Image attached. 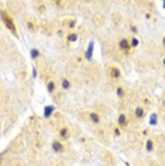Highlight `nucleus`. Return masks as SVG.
<instances>
[{
	"mask_svg": "<svg viewBox=\"0 0 165 166\" xmlns=\"http://www.w3.org/2000/svg\"><path fill=\"white\" fill-rule=\"evenodd\" d=\"M130 46H131V49H137V47L140 46V40H138L137 37H132V38H130Z\"/></svg>",
	"mask_w": 165,
	"mask_h": 166,
	"instance_id": "nucleus-17",
	"label": "nucleus"
},
{
	"mask_svg": "<svg viewBox=\"0 0 165 166\" xmlns=\"http://www.w3.org/2000/svg\"><path fill=\"white\" fill-rule=\"evenodd\" d=\"M134 112H135V116H137V118H144V116H145V109H144L142 107H137Z\"/></svg>",
	"mask_w": 165,
	"mask_h": 166,
	"instance_id": "nucleus-9",
	"label": "nucleus"
},
{
	"mask_svg": "<svg viewBox=\"0 0 165 166\" xmlns=\"http://www.w3.org/2000/svg\"><path fill=\"white\" fill-rule=\"evenodd\" d=\"M0 165H1V156H0Z\"/></svg>",
	"mask_w": 165,
	"mask_h": 166,
	"instance_id": "nucleus-28",
	"label": "nucleus"
},
{
	"mask_svg": "<svg viewBox=\"0 0 165 166\" xmlns=\"http://www.w3.org/2000/svg\"><path fill=\"white\" fill-rule=\"evenodd\" d=\"M162 66L165 67V57H164V58H162Z\"/></svg>",
	"mask_w": 165,
	"mask_h": 166,
	"instance_id": "nucleus-25",
	"label": "nucleus"
},
{
	"mask_svg": "<svg viewBox=\"0 0 165 166\" xmlns=\"http://www.w3.org/2000/svg\"><path fill=\"white\" fill-rule=\"evenodd\" d=\"M0 17H1V21L4 23V26L14 34V36H17V27H16V24H14V20L9 16V13L1 9V10H0Z\"/></svg>",
	"mask_w": 165,
	"mask_h": 166,
	"instance_id": "nucleus-1",
	"label": "nucleus"
},
{
	"mask_svg": "<svg viewBox=\"0 0 165 166\" xmlns=\"http://www.w3.org/2000/svg\"><path fill=\"white\" fill-rule=\"evenodd\" d=\"M164 78H165V75H164Z\"/></svg>",
	"mask_w": 165,
	"mask_h": 166,
	"instance_id": "nucleus-29",
	"label": "nucleus"
},
{
	"mask_svg": "<svg viewBox=\"0 0 165 166\" xmlns=\"http://www.w3.org/2000/svg\"><path fill=\"white\" fill-rule=\"evenodd\" d=\"M70 129L67 128V126H63V128H60V131H58V136H60V141H67V139H70Z\"/></svg>",
	"mask_w": 165,
	"mask_h": 166,
	"instance_id": "nucleus-5",
	"label": "nucleus"
},
{
	"mask_svg": "<svg viewBox=\"0 0 165 166\" xmlns=\"http://www.w3.org/2000/svg\"><path fill=\"white\" fill-rule=\"evenodd\" d=\"M118 49L121 51H124V53H128V51L131 50L130 40H128V38H121V40L118 41Z\"/></svg>",
	"mask_w": 165,
	"mask_h": 166,
	"instance_id": "nucleus-3",
	"label": "nucleus"
},
{
	"mask_svg": "<svg viewBox=\"0 0 165 166\" xmlns=\"http://www.w3.org/2000/svg\"><path fill=\"white\" fill-rule=\"evenodd\" d=\"M162 104H164V107H165V97H164V102H162Z\"/></svg>",
	"mask_w": 165,
	"mask_h": 166,
	"instance_id": "nucleus-26",
	"label": "nucleus"
},
{
	"mask_svg": "<svg viewBox=\"0 0 165 166\" xmlns=\"http://www.w3.org/2000/svg\"><path fill=\"white\" fill-rule=\"evenodd\" d=\"M149 125H152V126L158 125V116H157V114H151V116H149Z\"/></svg>",
	"mask_w": 165,
	"mask_h": 166,
	"instance_id": "nucleus-15",
	"label": "nucleus"
},
{
	"mask_svg": "<svg viewBox=\"0 0 165 166\" xmlns=\"http://www.w3.org/2000/svg\"><path fill=\"white\" fill-rule=\"evenodd\" d=\"M162 6H164V7H165V1H162Z\"/></svg>",
	"mask_w": 165,
	"mask_h": 166,
	"instance_id": "nucleus-27",
	"label": "nucleus"
},
{
	"mask_svg": "<svg viewBox=\"0 0 165 166\" xmlns=\"http://www.w3.org/2000/svg\"><path fill=\"white\" fill-rule=\"evenodd\" d=\"M116 94H117L118 98H124V95H125V89H124V87H117Z\"/></svg>",
	"mask_w": 165,
	"mask_h": 166,
	"instance_id": "nucleus-14",
	"label": "nucleus"
},
{
	"mask_svg": "<svg viewBox=\"0 0 165 166\" xmlns=\"http://www.w3.org/2000/svg\"><path fill=\"white\" fill-rule=\"evenodd\" d=\"M77 38H78V36L76 33H70L67 36V41L68 43H74V41H77Z\"/></svg>",
	"mask_w": 165,
	"mask_h": 166,
	"instance_id": "nucleus-18",
	"label": "nucleus"
},
{
	"mask_svg": "<svg viewBox=\"0 0 165 166\" xmlns=\"http://www.w3.org/2000/svg\"><path fill=\"white\" fill-rule=\"evenodd\" d=\"M114 135H116V136H120V135H121V129H120L118 126L114 128Z\"/></svg>",
	"mask_w": 165,
	"mask_h": 166,
	"instance_id": "nucleus-22",
	"label": "nucleus"
},
{
	"mask_svg": "<svg viewBox=\"0 0 165 166\" xmlns=\"http://www.w3.org/2000/svg\"><path fill=\"white\" fill-rule=\"evenodd\" d=\"M130 29H131V33L134 34V36H137V34H138V29H137V26L131 24V26H130Z\"/></svg>",
	"mask_w": 165,
	"mask_h": 166,
	"instance_id": "nucleus-21",
	"label": "nucleus"
},
{
	"mask_svg": "<svg viewBox=\"0 0 165 166\" xmlns=\"http://www.w3.org/2000/svg\"><path fill=\"white\" fill-rule=\"evenodd\" d=\"M51 149L54 150L56 153H63L64 152V143L60 141V139H56V141H53V143H51Z\"/></svg>",
	"mask_w": 165,
	"mask_h": 166,
	"instance_id": "nucleus-2",
	"label": "nucleus"
},
{
	"mask_svg": "<svg viewBox=\"0 0 165 166\" xmlns=\"http://www.w3.org/2000/svg\"><path fill=\"white\" fill-rule=\"evenodd\" d=\"M162 47H164V50H165V36H164V38H162Z\"/></svg>",
	"mask_w": 165,
	"mask_h": 166,
	"instance_id": "nucleus-24",
	"label": "nucleus"
},
{
	"mask_svg": "<svg viewBox=\"0 0 165 166\" xmlns=\"http://www.w3.org/2000/svg\"><path fill=\"white\" fill-rule=\"evenodd\" d=\"M30 57H32V60H37V58L40 57V50L32 49V50H30Z\"/></svg>",
	"mask_w": 165,
	"mask_h": 166,
	"instance_id": "nucleus-16",
	"label": "nucleus"
},
{
	"mask_svg": "<svg viewBox=\"0 0 165 166\" xmlns=\"http://www.w3.org/2000/svg\"><path fill=\"white\" fill-rule=\"evenodd\" d=\"M117 124H118V128H125L128 125V118L125 114H120L117 118Z\"/></svg>",
	"mask_w": 165,
	"mask_h": 166,
	"instance_id": "nucleus-4",
	"label": "nucleus"
},
{
	"mask_svg": "<svg viewBox=\"0 0 165 166\" xmlns=\"http://www.w3.org/2000/svg\"><path fill=\"white\" fill-rule=\"evenodd\" d=\"M27 27H29V30H30V31H37V24L34 23L33 20L27 21Z\"/></svg>",
	"mask_w": 165,
	"mask_h": 166,
	"instance_id": "nucleus-19",
	"label": "nucleus"
},
{
	"mask_svg": "<svg viewBox=\"0 0 165 166\" xmlns=\"http://www.w3.org/2000/svg\"><path fill=\"white\" fill-rule=\"evenodd\" d=\"M93 49H94V41L90 43L88 50H87V53H85V58H87V60H91V58H93V55H91V54H93Z\"/></svg>",
	"mask_w": 165,
	"mask_h": 166,
	"instance_id": "nucleus-12",
	"label": "nucleus"
},
{
	"mask_svg": "<svg viewBox=\"0 0 165 166\" xmlns=\"http://www.w3.org/2000/svg\"><path fill=\"white\" fill-rule=\"evenodd\" d=\"M145 149H147V152H152V150L155 149L152 139H147V142H145Z\"/></svg>",
	"mask_w": 165,
	"mask_h": 166,
	"instance_id": "nucleus-13",
	"label": "nucleus"
},
{
	"mask_svg": "<svg viewBox=\"0 0 165 166\" xmlns=\"http://www.w3.org/2000/svg\"><path fill=\"white\" fill-rule=\"evenodd\" d=\"M61 88H63L64 91H68V89L71 88V83H70L68 78H61Z\"/></svg>",
	"mask_w": 165,
	"mask_h": 166,
	"instance_id": "nucleus-8",
	"label": "nucleus"
},
{
	"mask_svg": "<svg viewBox=\"0 0 165 166\" xmlns=\"http://www.w3.org/2000/svg\"><path fill=\"white\" fill-rule=\"evenodd\" d=\"M76 24H77V21H76L74 18H71V20H68V21H67V26H68L70 29H74V27H76Z\"/></svg>",
	"mask_w": 165,
	"mask_h": 166,
	"instance_id": "nucleus-20",
	"label": "nucleus"
},
{
	"mask_svg": "<svg viewBox=\"0 0 165 166\" xmlns=\"http://www.w3.org/2000/svg\"><path fill=\"white\" fill-rule=\"evenodd\" d=\"M46 87H47L49 94H54V92H56V83H54V81H51V80L47 81V85H46Z\"/></svg>",
	"mask_w": 165,
	"mask_h": 166,
	"instance_id": "nucleus-10",
	"label": "nucleus"
},
{
	"mask_svg": "<svg viewBox=\"0 0 165 166\" xmlns=\"http://www.w3.org/2000/svg\"><path fill=\"white\" fill-rule=\"evenodd\" d=\"M53 111H54V107L49 105V107H44V118H50L53 115Z\"/></svg>",
	"mask_w": 165,
	"mask_h": 166,
	"instance_id": "nucleus-11",
	"label": "nucleus"
},
{
	"mask_svg": "<svg viewBox=\"0 0 165 166\" xmlns=\"http://www.w3.org/2000/svg\"><path fill=\"white\" fill-rule=\"evenodd\" d=\"M90 121L94 125H98L100 122H101V116L98 115V112H90Z\"/></svg>",
	"mask_w": 165,
	"mask_h": 166,
	"instance_id": "nucleus-7",
	"label": "nucleus"
},
{
	"mask_svg": "<svg viewBox=\"0 0 165 166\" xmlns=\"http://www.w3.org/2000/svg\"><path fill=\"white\" fill-rule=\"evenodd\" d=\"M36 75H37V70H36V67H33V78H36Z\"/></svg>",
	"mask_w": 165,
	"mask_h": 166,
	"instance_id": "nucleus-23",
	"label": "nucleus"
},
{
	"mask_svg": "<svg viewBox=\"0 0 165 166\" xmlns=\"http://www.w3.org/2000/svg\"><path fill=\"white\" fill-rule=\"evenodd\" d=\"M110 77L113 80H120L121 78V71H120L118 67H111L110 68Z\"/></svg>",
	"mask_w": 165,
	"mask_h": 166,
	"instance_id": "nucleus-6",
	"label": "nucleus"
}]
</instances>
